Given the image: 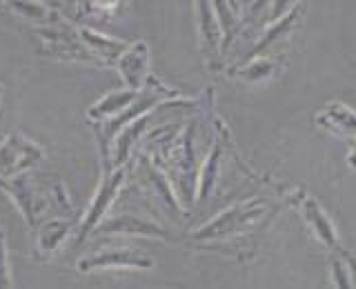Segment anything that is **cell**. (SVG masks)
<instances>
[{
    "label": "cell",
    "instance_id": "6da1fadb",
    "mask_svg": "<svg viewBox=\"0 0 356 289\" xmlns=\"http://www.w3.org/2000/svg\"><path fill=\"white\" fill-rule=\"evenodd\" d=\"M316 122L337 136H356V114L345 105H327L316 116Z\"/></svg>",
    "mask_w": 356,
    "mask_h": 289
},
{
    "label": "cell",
    "instance_id": "7a4b0ae2",
    "mask_svg": "<svg viewBox=\"0 0 356 289\" xmlns=\"http://www.w3.org/2000/svg\"><path fill=\"white\" fill-rule=\"evenodd\" d=\"M305 214H307V220L312 222V227L316 229L318 238L325 240L330 247H334V229H332V225L327 222V218L323 216V211L318 209V205L316 203H309V207L305 209Z\"/></svg>",
    "mask_w": 356,
    "mask_h": 289
},
{
    "label": "cell",
    "instance_id": "3957f363",
    "mask_svg": "<svg viewBox=\"0 0 356 289\" xmlns=\"http://www.w3.org/2000/svg\"><path fill=\"white\" fill-rule=\"evenodd\" d=\"M350 167H354V170H356V147L352 149V156H350Z\"/></svg>",
    "mask_w": 356,
    "mask_h": 289
}]
</instances>
